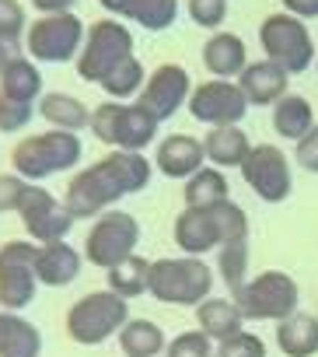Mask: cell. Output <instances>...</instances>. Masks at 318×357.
<instances>
[{
  "instance_id": "6da1fadb",
  "label": "cell",
  "mask_w": 318,
  "mask_h": 357,
  "mask_svg": "<svg viewBox=\"0 0 318 357\" xmlns=\"http://www.w3.org/2000/svg\"><path fill=\"white\" fill-rule=\"evenodd\" d=\"M150 172L154 165L143 158V151H109L70 178L63 204L74 218H98L112 211L122 197L147 190Z\"/></svg>"
},
{
  "instance_id": "7a4b0ae2",
  "label": "cell",
  "mask_w": 318,
  "mask_h": 357,
  "mask_svg": "<svg viewBox=\"0 0 318 357\" xmlns=\"http://www.w3.org/2000/svg\"><path fill=\"white\" fill-rule=\"evenodd\" d=\"M245 238H248V214L234 200L210 211L186 207L175 218V245L186 256H203L210 249H221L228 242H245Z\"/></svg>"
},
{
  "instance_id": "3957f363",
  "label": "cell",
  "mask_w": 318,
  "mask_h": 357,
  "mask_svg": "<svg viewBox=\"0 0 318 357\" xmlns=\"http://www.w3.org/2000/svg\"><path fill=\"white\" fill-rule=\"evenodd\" d=\"M214 291V270L200 256H179V259H154L147 294L161 305L179 308H200Z\"/></svg>"
},
{
  "instance_id": "277c9868",
  "label": "cell",
  "mask_w": 318,
  "mask_h": 357,
  "mask_svg": "<svg viewBox=\"0 0 318 357\" xmlns=\"http://www.w3.org/2000/svg\"><path fill=\"white\" fill-rule=\"evenodd\" d=\"M81 154H84V147H81L77 133L46 130V133L22 137L11 151V165H15V175H22L25 183H42L49 175L70 172L81 161Z\"/></svg>"
},
{
  "instance_id": "5b68a950",
  "label": "cell",
  "mask_w": 318,
  "mask_h": 357,
  "mask_svg": "<svg viewBox=\"0 0 318 357\" xmlns=\"http://www.w3.org/2000/svg\"><path fill=\"white\" fill-rule=\"evenodd\" d=\"M129 322V301L116 291H91L67 312V336L81 347H102Z\"/></svg>"
},
{
  "instance_id": "8992f818",
  "label": "cell",
  "mask_w": 318,
  "mask_h": 357,
  "mask_svg": "<svg viewBox=\"0 0 318 357\" xmlns=\"http://www.w3.org/2000/svg\"><path fill=\"white\" fill-rule=\"evenodd\" d=\"M259 46H262L266 60L280 63L287 74H304L315 63V39H311L308 22H301L287 11H276L259 25Z\"/></svg>"
},
{
  "instance_id": "52a82bcc",
  "label": "cell",
  "mask_w": 318,
  "mask_h": 357,
  "mask_svg": "<svg viewBox=\"0 0 318 357\" xmlns=\"http://www.w3.org/2000/svg\"><path fill=\"white\" fill-rule=\"evenodd\" d=\"M129 56H133V32L122 22H116V18H102V22H95L88 29L81 56L74 60L77 63V77L88 81V84H102Z\"/></svg>"
},
{
  "instance_id": "ba28073f",
  "label": "cell",
  "mask_w": 318,
  "mask_h": 357,
  "mask_svg": "<svg viewBox=\"0 0 318 357\" xmlns=\"http://www.w3.org/2000/svg\"><path fill=\"white\" fill-rule=\"evenodd\" d=\"M297 280L283 270H266L252 277L231 301L245 315V322H283L297 312Z\"/></svg>"
},
{
  "instance_id": "9c48e42d",
  "label": "cell",
  "mask_w": 318,
  "mask_h": 357,
  "mask_svg": "<svg viewBox=\"0 0 318 357\" xmlns=\"http://www.w3.org/2000/svg\"><path fill=\"white\" fill-rule=\"evenodd\" d=\"M157 126L161 123L147 116L136 102L126 105V102L109 98L98 109H91V133L116 151H143L157 137Z\"/></svg>"
},
{
  "instance_id": "30bf717a",
  "label": "cell",
  "mask_w": 318,
  "mask_h": 357,
  "mask_svg": "<svg viewBox=\"0 0 318 357\" xmlns=\"http://www.w3.org/2000/svg\"><path fill=\"white\" fill-rule=\"evenodd\" d=\"M84 22L70 15H39L25 32V53L39 63H70L81 56L84 46Z\"/></svg>"
},
{
  "instance_id": "8fae6325",
  "label": "cell",
  "mask_w": 318,
  "mask_h": 357,
  "mask_svg": "<svg viewBox=\"0 0 318 357\" xmlns=\"http://www.w3.org/2000/svg\"><path fill=\"white\" fill-rule=\"evenodd\" d=\"M136 242H140L136 218L126 211H105V214H98V221L91 225V231L84 238V259L98 270H112L116 263H122L136 252Z\"/></svg>"
},
{
  "instance_id": "7c38bea8",
  "label": "cell",
  "mask_w": 318,
  "mask_h": 357,
  "mask_svg": "<svg viewBox=\"0 0 318 357\" xmlns=\"http://www.w3.org/2000/svg\"><path fill=\"white\" fill-rule=\"evenodd\" d=\"M35 252L39 245L22 238L0 245V308L4 312H22L35 301Z\"/></svg>"
},
{
  "instance_id": "4fadbf2b",
  "label": "cell",
  "mask_w": 318,
  "mask_h": 357,
  "mask_svg": "<svg viewBox=\"0 0 318 357\" xmlns=\"http://www.w3.org/2000/svg\"><path fill=\"white\" fill-rule=\"evenodd\" d=\"M241 178H245V186L266 204H283L294 190L290 158L276 144H255L248 151V158L241 161Z\"/></svg>"
},
{
  "instance_id": "5bb4252c",
  "label": "cell",
  "mask_w": 318,
  "mask_h": 357,
  "mask_svg": "<svg viewBox=\"0 0 318 357\" xmlns=\"http://www.w3.org/2000/svg\"><path fill=\"white\" fill-rule=\"evenodd\" d=\"M22 228L32 235V242L49 245V242H67L70 228H74V214L67 211V204H60L49 190H39L35 183H29V193L18 207Z\"/></svg>"
},
{
  "instance_id": "9a60e30c",
  "label": "cell",
  "mask_w": 318,
  "mask_h": 357,
  "mask_svg": "<svg viewBox=\"0 0 318 357\" xmlns=\"http://www.w3.org/2000/svg\"><path fill=\"white\" fill-rule=\"evenodd\" d=\"M248 98L241 95L238 81H203L200 88H193L189 95V116L196 123L214 126H238L248 116Z\"/></svg>"
},
{
  "instance_id": "2e32d148",
  "label": "cell",
  "mask_w": 318,
  "mask_h": 357,
  "mask_svg": "<svg viewBox=\"0 0 318 357\" xmlns=\"http://www.w3.org/2000/svg\"><path fill=\"white\" fill-rule=\"evenodd\" d=\"M189 95H193V81H189V70L182 63H161L154 74H147V84L136 98V105L154 116L157 123L172 119L182 105H189Z\"/></svg>"
},
{
  "instance_id": "e0dca14e",
  "label": "cell",
  "mask_w": 318,
  "mask_h": 357,
  "mask_svg": "<svg viewBox=\"0 0 318 357\" xmlns=\"http://www.w3.org/2000/svg\"><path fill=\"white\" fill-rule=\"evenodd\" d=\"M98 8L112 18L140 25L143 32H168L182 11L179 0H98Z\"/></svg>"
},
{
  "instance_id": "ac0fdd59",
  "label": "cell",
  "mask_w": 318,
  "mask_h": 357,
  "mask_svg": "<svg viewBox=\"0 0 318 357\" xmlns=\"http://www.w3.org/2000/svg\"><path fill=\"white\" fill-rule=\"evenodd\" d=\"M207 161V151H203V140L189 137V133H172L157 144V154H154V168L168 175V178H189L203 168Z\"/></svg>"
},
{
  "instance_id": "d6986e66",
  "label": "cell",
  "mask_w": 318,
  "mask_h": 357,
  "mask_svg": "<svg viewBox=\"0 0 318 357\" xmlns=\"http://www.w3.org/2000/svg\"><path fill=\"white\" fill-rule=\"evenodd\" d=\"M287 84H290V74L273 60H255L238 74V88L248 98V105H255V109L259 105H276L287 95Z\"/></svg>"
},
{
  "instance_id": "ffe728a7",
  "label": "cell",
  "mask_w": 318,
  "mask_h": 357,
  "mask_svg": "<svg viewBox=\"0 0 318 357\" xmlns=\"http://www.w3.org/2000/svg\"><path fill=\"white\" fill-rule=\"evenodd\" d=\"M81 266H84V252H77L67 242H49L39 245L35 252V277L46 287H70L81 277Z\"/></svg>"
},
{
  "instance_id": "44dd1931",
  "label": "cell",
  "mask_w": 318,
  "mask_h": 357,
  "mask_svg": "<svg viewBox=\"0 0 318 357\" xmlns=\"http://www.w3.org/2000/svg\"><path fill=\"white\" fill-rule=\"evenodd\" d=\"M203 67L228 81V77H238L245 67H248V50H245V39L234 36V32H214L207 43H203Z\"/></svg>"
},
{
  "instance_id": "7402d4cb",
  "label": "cell",
  "mask_w": 318,
  "mask_h": 357,
  "mask_svg": "<svg viewBox=\"0 0 318 357\" xmlns=\"http://www.w3.org/2000/svg\"><path fill=\"white\" fill-rule=\"evenodd\" d=\"M39 354H42L39 326L18 312L0 308V357H39Z\"/></svg>"
},
{
  "instance_id": "603a6c76",
  "label": "cell",
  "mask_w": 318,
  "mask_h": 357,
  "mask_svg": "<svg viewBox=\"0 0 318 357\" xmlns=\"http://www.w3.org/2000/svg\"><path fill=\"white\" fill-rule=\"evenodd\" d=\"M0 91L18 102H39L42 98V70L32 63V56H11L0 67Z\"/></svg>"
},
{
  "instance_id": "cb8c5ba5",
  "label": "cell",
  "mask_w": 318,
  "mask_h": 357,
  "mask_svg": "<svg viewBox=\"0 0 318 357\" xmlns=\"http://www.w3.org/2000/svg\"><path fill=\"white\" fill-rule=\"evenodd\" d=\"M39 116L53 126V130H88L91 126V109L77 98V95H67V91H49L39 98Z\"/></svg>"
},
{
  "instance_id": "d4e9b609",
  "label": "cell",
  "mask_w": 318,
  "mask_h": 357,
  "mask_svg": "<svg viewBox=\"0 0 318 357\" xmlns=\"http://www.w3.org/2000/svg\"><path fill=\"white\" fill-rule=\"evenodd\" d=\"M203 151H207V161L214 168H241L252 144H248L241 126H214L203 137Z\"/></svg>"
},
{
  "instance_id": "484cf974",
  "label": "cell",
  "mask_w": 318,
  "mask_h": 357,
  "mask_svg": "<svg viewBox=\"0 0 318 357\" xmlns=\"http://www.w3.org/2000/svg\"><path fill=\"white\" fill-rule=\"evenodd\" d=\"M276 343L287 357H311L318 354V315L294 312L276 322Z\"/></svg>"
},
{
  "instance_id": "4316f807",
  "label": "cell",
  "mask_w": 318,
  "mask_h": 357,
  "mask_svg": "<svg viewBox=\"0 0 318 357\" xmlns=\"http://www.w3.org/2000/svg\"><path fill=\"white\" fill-rule=\"evenodd\" d=\"M196 326L210 336V340H231L245 329V315L238 312L234 301L228 298H207L200 308H196Z\"/></svg>"
},
{
  "instance_id": "83f0119b",
  "label": "cell",
  "mask_w": 318,
  "mask_h": 357,
  "mask_svg": "<svg viewBox=\"0 0 318 357\" xmlns=\"http://www.w3.org/2000/svg\"><path fill=\"white\" fill-rule=\"evenodd\" d=\"M315 126V109L304 95H283L276 105H273V130L283 137V140H301L304 133H311Z\"/></svg>"
},
{
  "instance_id": "f1b7e54d",
  "label": "cell",
  "mask_w": 318,
  "mask_h": 357,
  "mask_svg": "<svg viewBox=\"0 0 318 357\" xmlns=\"http://www.w3.org/2000/svg\"><path fill=\"white\" fill-rule=\"evenodd\" d=\"M119 347L126 357H157V354H165L168 340H165V329L154 319H129L119 329Z\"/></svg>"
},
{
  "instance_id": "f546056e",
  "label": "cell",
  "mask_w": 318,
  "mask_h": 357,
  "mask_svg": "<svg viewBox=\"0 0 318 357\" xmlns=\"http://www.w3.org/2000/svg\"><path fill=\"white\" fill-rule=\"evenodd\" d=\"M228 178H224V172L221 168H200L196 175H189L186 178V207H200V211H210V207H221V204H228L231 197H228Z\"/></svg>"
},
{
  "instance_id": "4dcf8cb0",
  "label": "cell",
  "mask_w": 318,
  "mask_h": 357,
  "mask_svg": "<svg viewBox=\"0 0 318 357\" xmlns=\"http://www.w3.org/2000/svg\"><path fill=\"white\" fill-rule=\"evenodd\" d=\"M105 280H109V291H116L119 298H140L147 291V280H150V259L143 256H129L122 263H116L112 270H105Z\"/></svg>"
},
{
  "instance_id": "1f68e13d",
  "label": "cell",
  "mask_w": 318,
  "mask_h": 357,
  "mask_svg": "<svg viewBox=\"0 0 318 357\" xmlns=\"http://www.w3.org/2000/svg\"><path fill=\"white\" fill-rule=\"evenodd\" d=\"M143 84H147V74H143V63L136 60V56H129V60H122L98 88L112 98V102H129V98H140V91H143Z\"/></svg>"
},
{
  "instance_id": "d6a6232c",
  "label": "cell",
  "mask_w": 318,
  "mask_h": 357,
  "mask_svg": "<svg viewBox=\"0 0 318 357\" xmlns=\"http://www.w3.org/2000/svg\"><path fill=\"white\" fill-rule=\"evenodd\" d=\"M217 273H221V280L228 284L231 298L248 284V238H245V242H228V245H221Z\"/></svg>"
},
{
  "instance_id": "836d02e7",
  "label": "cell",
  "mask_w": 318,
  "mask_h": 357,
  "mask_svg": "<svg viewBox=\"0 0 318 357\" xmlns=\"http://www.w3.org/2000/svg\"><path fill=\"white\" fill-rule=\"evenodd\" d=\"M25 32H29V15L22 8V0H0V46L22 53Z\"/></svg>"
},
{
  "instance_id": "e575fe53",
  "label": "cell",
  "mask_w": 318,
  "mask_h": 357,
  "mask_svg": "<svg viewBox=\"0 0 318 357\" xmlns=\"http://www.w3.org/2000/svg\"><path fill=\"white\" fill-rule=\"evenodd\" d=\"M32 116H35L32 102H18L0 91V133H22L32 123Z\"/></svg>"
},
{
  "instance_id": "d590c367",
  "label": "cell",
  "mask_w": 318,
  "mask_h": 357,
  "mask_svg": "<svg viewBox=\"0 0 318 357\" xmlns=\"http://www.w3.org/2000/svg\"><path fill=\"white\" fill-rule=\"evenodd\" d=\"M165 357H214V347L203 329H189V333H179L165 347Z\"/></svg>"
},
{
  "instance_id": "8d00e7d4",
  "label": "cell",
  "mask_w": 318,
  "mask_h": 357,
  "mask_svg": "<svg viewBox=\"0 0 318 357\" xmlns=\"http://www.w3.org/2000/svg\"><path fill=\"white\" fill-rule=\"evenodd\" d=\"M186 11H189L193 25L217 32L228 18V0H186Z\"/></svg>"
},
{
  "instance_id": "74e56055",
  "label": "cell",
  "mask_w": 318,
  "mask_h": 357,
  "mask_svg": "<svg viewBox=\"0 0 318 357\" xmlns=\"http://www.w3.org/2000/svg\"><path fill=\"white\" fill-rule=\"evenodd\" d=\"M214 357H266V343H262L255 333L241 329L238 336L221 340V347H217V354H214Z\"/></svg>"
},
{
  "instance_id": "f35d334b",
  "label": "cell",
  "mask_w": 318,
  "mask_h": 357,
  "mask_svg": "<svg viewBox=\"0 0 318 357\" xmlns=\"http://www.w3.org/2000/svg\"><path fill=\"white\" fill-rule=\"evenodd\" d=\"M25 193H29V183L22 175H0V214L18 211Z\"/></svg>"
},
{
  "instance_id": "ab89813d",
  "label": "cell",
  "mask_w": 318,
  "mask_h": 357,
  "mask_svg": "<svg viewBox=\"0 0 318 357\" xmlns=\"http://www.w3.org/2000/svg\"><path fill=\"white\" fill-rule=\"evenodd\" d=\"M294 158H297V165H301L304 172L318 175V123L311 126V133H304V137L297 140V147H294Z\"/></svg>"
},
{
  "instance_id": "60d3db41",
  "label": "cell",
  "mask_w": 318,
  "mask_h": 357,
  "mask_svg": "<svg viewBox=\"0 0 318 357\" xmlns=\"http://www.w3.org/2000/svg\"><path fill=\"white\" fill-rule=\"evenodd\" d=\"M283 11L301 22H311V18H318V0H283Z\"/></svg>"
},
{
  "instance_id": "b9f144b4",
  "label": "cell",
  "mask_w": 318,
  "mask_h": 357,
  "mask_svg": "<svg viewBox=\"0 0 318 357\" xmlns=\"http://www.w3.org/2000/svg\"><path fill=\"white\" fill-rule=\"evenodd\" d=\"M81 0H32V8L39 15H70Z\"/></svg>"
},
{
  "instance_id": "7bdbcfd3",
  "label": "cell",
  "mask_w": 318,
  "mask_h": 357,
  "mask_svg": "<svg viewBox=\"0 0 318 357\" xmlns=\"http://www.w3.org/2000/svg\"><path fill=\"white\" fill-rule=\"evenodd\" d=\"M11 56H18V53H15V50H8V46H0V67H4Z\"/></svg>"
},
{
  "instance_id": "ee69618b",
  "label": "cell",
  "mask_w": 318,
  "mask_h": 357,
  "mask_svg": "<svg viewBox=\"0 0 318 357\" xmlns=\"http://www.w3.org/2000/svg\"><path fill=\"white\" fill-rule=\"evenodd\" d=\"M315 74H318V60H315Z\"/></svg>"
}]
</instances>
